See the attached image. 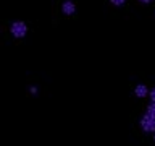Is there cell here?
Returning a JSON list of instances; mask_svg holds the SVG:
<instances>
[{"label":"cell","instance_id":"cell-7","mask_svg":"<svg viewBox=\"0 0 155 146\" xmlns=\"http://www.w3.org/2000/svg\"><path fill=\"white\" fill-rule=\"evenodd\" d=\"M140 2H144V3H149V2H152V0H140Z\"/></svg>","mask_w":155,"mask_h":146},{"label":"cell","instance_id":"cell-2","mask_svg":"<svg viewBox=\"0 0 155 146\" xmlns=\"http://www.w3.org/2000/svg\"><path fill=\"white\" fill-rule=\"evenodd\" d=\"M74 10H76V7H74V3H73L71 0H68V2L63 3V12H65L66 15H73Z\"/></svg>","mask_w":155,"mask_h":146},{"label":"cell","instance_id":"cell-4","mask_svg":"<svg viewBox=\"0 0 155 146\" xmlns=\"http://www.w3.org/2000/svg\"><path fill=\"white\" fill-rule=\"evenodd\" d=\"M136 94H137L139 97H145L147 96V88L145 86H137L136 88Z\"/></svg>","mask_w":155,"mask_h":146},{"label":"cell","instance_id":"cell-8","mask_svg":"<svg viewBox=\"0 0 155 146\" xmlns=\"http://www.w3.org/2000/svg\"><path fill=\"white\" fill-rule=\"evenodd\" d=\"M153 138H155V136H153Z\"/></svg>","mask_w":155,"mask_h":146},{"label":"cell","instance_id":"cell-3","mask_svg":"<svg viewBox=\"0 0 155 146\" xmlns=\"http://www.w3.org/2000/svg\"><path fill=\"white\" fill-rule=\"evenodd\" d=\"M13 29H15L13 33L16 34V36H21V34H24V29H26V28H24L21 23H16V24H15V26H13Z\"/></svg>","mask_w":155,"mask_h":146},{"label":"cell","instance_id":"cell-5","mask_svg":"<svg viewBox=\"0 0 155 146\" xmlns=\"http://www.w3.org/2000/svg\"><path fill=\"white\" fill-rule=\"evenodd\" d=\"M110 2L113 3V5H118V7H120V5H123V3L126 2V0H110Z\"/></svg>","mask_w":155,"mask_h":146},{"label":"cell","instance_id":"cell-1","mask_svg":"<svg viewBox=\"0 0 155 146\" xmlns=\"http://www.w3.org/2000/svg\"><path fill=\"white\" fill-rule=\"evenodd\" d=\"M142 127L147 131H153L155 130V114L153 112H147V115L142 119Z\"/></svg>","mask_w":155,"mask_h":146},{"label":"cell","instance_id":"cell-6","mask_svg":"<svg viewBox=\"0 0 155 146\" xmlns=\"http://www.w3.org/2000/svg\"><path fill=\"white\" fill-rule=\"evenodd\" d=\"M150 97H152V101H155V89H152V92H150Z\"/></svg>","mask_w":155,"mask_h":146}]
</instances>
